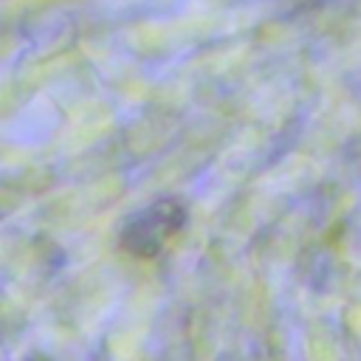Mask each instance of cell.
<instances>
[{
  "instance_id": "obj_1",
  "label": "cell",
  "mask_w": 361,
  "mask_h": 361,
  "mask_svg": "<svg viewBox=\"0 0 361 361\" xmlns=\"http://www.w3.org/2000/svg\"><path fill=\"white\" fill-rule=\"evenodd\" d=\"M186 214L183 206L175 200L152 203L149 209L138 212L121 234V245L135 257H155L183 226Z\"/></svg>"
}]
</instances>
